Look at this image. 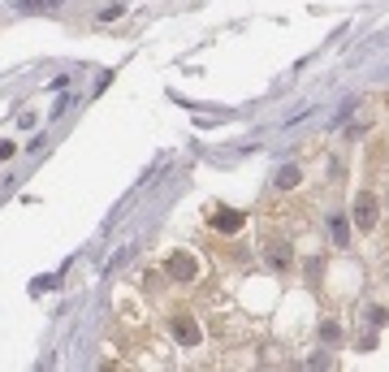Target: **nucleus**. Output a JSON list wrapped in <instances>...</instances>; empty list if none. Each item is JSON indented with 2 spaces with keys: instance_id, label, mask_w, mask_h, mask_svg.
Returning a JSON list of instances; mask_svg holds the SVG:
<instances>
[{
  "instance_id": "7",
  "label": "nucleus",
  "mask_w": 389,
  "mask_h": 372,
  "mask_svg": "<svg viewBox=\"0 0 389 372\" xmlns=\"http://www.w3.org/2000/svg\"><path fill=\"white\" fill-rule=\"evenodd\" d=\"M299 182H303V169L299 165H286L282 174H277V191H294Z\"/></svg>"
},
{
  "instance_id": "5",
  "label": "nucleus",
  "mask_w": 389,
  "mask_h": 372,
  "mask_svg": "<svg viewBox=\"0 0 389 372\" xmlns=\"http://www.w3.org/2000/svg\"><path fill=\"white\" fill-rule=\"evenodd\" d=\"M174 334H178V342H182V346H199V338H203V334H199V325L191 321L186 312H178V316H174Z\"/></svg>"
},
{
  "instance_id": "3",
  "label": "nucleus",
  "mask_w": 389,
  "mask_h": 372,
  "mask_svg": "<svg viewBox=\"0 0 389 372\" xmlns=\"http://www.w3.org/2000/svg\"><path fill=\"white\" fill-rule=\"evenodd\" d=\"M208 225H212V230H220V234H234V230H243V225H247V212H238V208H216L212 217H208Z\"/></svg>"
},
{
  "instance_id": "4",
  "label": "nucleus",
  "mask_w": 389,
  "mask_h": 372,
  "mask_svg": "<svg viewBox=\"0 0 389 372\" xmlns=\"http://www.w3.org/2000/svg\"><path fill=\"white\" fill-rule=\"evenodd\" d=\"M164 269H169V277H178V282H195V273H199V269H195V260H191L186 251H174Z\"/></svg>"
},
{
  "instance_id": "6",
  "label": "nucleus",
  "mask_w": 389,
  "mask_h": 372,
  "mask_svg": "<svg viewBox=\"0 0 389 372\" xmlns=\"http://www.w3.org/2000/svg\"><path fill=\"white\" fill-rule=\"evenodd\" d=\"M329 230H333V243H338V247L351 243V221L342 217V212H329Z\"/></svg>"
},
{
  "instance_id": "8",
  "label": "nucleus",
  "mask_w": 389,
  "mask_h": 372,
  "mask_svg": "<svg viewBox=\"0 0 389 372\" xmlns=\"http://www.w3.org/2000/svg\"><path fill=\"white\" fill-rule=\"evenodd\" d=\"M385 316H389L385 307H372V312H368V321H372V325H385Z\"/></svg>"
},
{
  "instance_id": "2",
  "label": "nucleus",
  "mask_w": 389,
  "mask_h": 372,
  "mask_svg": "<svg viewBox=\"0 0 389 372\" xmlns=\"http://www.w3.org/2000/svg\"><path fill=\"white\" fill-rule=\"evenodd\" d=\"M264 255H268V264H272L277 273H290V269H294V247H290L286 238H268V243H264Z\"/></svg>"
},
{
  "instance_id": "1",
  "label": "nucleus",
  "mask_w": 389,
  "mask_h": 372,
  "mask_svg": "<svg viewBox=\"0 0 389 372\" xmlns=\"http://www.w3.org/2000/svg\"><path fill=\"white\" fill-rule=\"evenodd\" d=\"M351 221H355V230H363V234H372V230L380 225V199H376V191H359V195H355Z\"/></svg>"
}]
</instances>
